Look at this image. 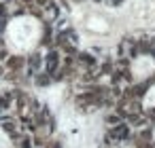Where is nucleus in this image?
<instances>
[{
    "mask_svg": "<svg viewBox=\"0 0 155 148\" xmlns=\"http://www.w3.org/2000/svg\"><path fill=\"white\" fill-rule=\"evenodd\" d=\"M7 36H9V40L13 45L30 47L32 43H36L41 38V30H38L36 19H32V17H19V19H15L9 26Z\"/></svg>",
    "mask_w": 155,
    "mask_h": 148,
    "instance_id": "obj_1",
    "label": "nucleus"
}]
</instances>
